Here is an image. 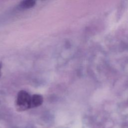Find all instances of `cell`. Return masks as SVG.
Returning a JSON list of instances; mask_svg holds the SVG:
<instances>
[{"label": "cell", "mask_w": 128, "mask_h": 128, "mask_svg": "<svg viewBox=\"0 0 128 128\" xmlns=\"http://www.w3.org/2000/svg\"><path fill=\"white\" fill-rule=\"evenodd\" d=\"M43 102L42 96L40 94H34L32 96L31 107L34 108L40 106Z\"/></svg>", "instance_id": "cell-2"}, {"label": "cell", "mask_w": 128, "mask_h": 128, "mask_svg": "<svg viewBox=\"0 0 128 128\" xmlns=\"http://www.w3.org/2000/svg\"><path fill=\"white\" fill-rule=\"evenodd\" d=\"M36 0H23L20 4L21 8H28L32 7L36 4Z\"/></svg>", "instance_id": "cell-3"}, {"label": "cell", "mask_w": 128, "mask_h": 128, "mask_svg": "<svg viewBox=\"0 0 128 128\" xmlns=\"http://www.w3.org/2000/svg\"><path fill=\"white\" fill-rule=\"evenodd\" d=\"M32 96L26 92L22 90L18 94L16 99V106L18 110H26L31 107Z\"/></svg>", "instance_id": "cell-1"}, {"label": "cell", "mask_w": 128, "mask_h": 128, "mask_svg": "<svg viewBox=\"0 0 128 128\" xmlns=\"http://www.w3.org/2000/svg\"><path fill=\"white\" fill-rule=\"evenodd\" d=\"M1 67H2V64H1L0 63V68H1Z\"/></svg>", "instance_id": "cell-4"}]
</instances>
